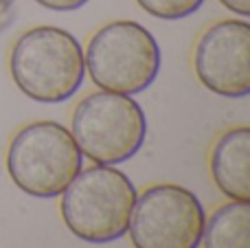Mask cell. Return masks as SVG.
I'll return each instance as SVG.
<instances>
[{
  "instance_id": "6da1fadb",
  "label": "cell",
  "mask_w": 250,
  "mask_h": 248,
  "mask_svg": "<svg viewBox=\"0 0 250 248\" xmlns=\"http://www.w3.org/2000/svg\"><path fill=\"white\" fill-rule=\"evenodd\" d=\"M136 196L127 174L114 165H92L62 191V220L82 242L110 244L127 233Z\"/></svg>"
},
{
  "instance_id": "7a4b0ae2",
  "label": "cell",
  "mask_w": 250,
  "mask_h": 248,
  "mask_svg": "<svg viewBox=\"0 0 250 248\" xmlns=\"http://www.w3.org/2000/svg\"><path fill=\"white\" fill-rule=\"evenodd\" d=\"M9 70L29 99L62 103L82 88L86 75L83 48L73 33L60 26H35L16 40Z\"/></svg>"
},
{
  "instance_id": "3957f363",
  "label": "cell",
  "mask_w": 250,
  "mask_h": 248,
  "mask_svg": "<svg viewBox=\"0 0 250 248\" xmlns=\"http://www.w3.org/2000/svg\"><path fill=\"white\" fill-rule=\"evenodd\" d=\"M83 156L70 130L55 121L24 125L9 143L7 171L26 196L57 198L82 171Z\"/></svg>"
},
{
  "instance_id": "277c9868",
  "label": "cell",
  "mask_w": 250,
  "mask_h": 248,
  "mask_svg": "<svg viewBox=\"0 0 250 248\" xmlns=\"http://www.w3.org/2000/svg\"><path fill=\"white\" fill-rule=\"evenodd\" d=\"M83 64L92 83L101 90L138 95L158 77L160 46L143 24L117 20L101 26L90 38Z\"/></svg>"
},
{
  "instance_id": "5b68a950",
  "label": "cell",
  "mask_w": 250,
  "mask_h": 248,
  "mask_svg": "<svg viewBox=\"0 0 250 248\" xmlns=\"http://www.w3.org/2000/svg\"><path fill=\"white\" fill-rule=\"evenodd\" d=\"M70 134L82 156L95 165H121L141 152L147 119L132 95L99 90L79 101Z\"/></svg>"
},
{
  "instance_id": "8992f818",
  "label": "cell",
  "mask_w": 250,
  "mask_h": 248,
  "mask_svg": "<svg viewBox=\"0 0 250 248\" xmlns=\"http://www.w3.org/2000/svg\"><path fill=\"white\" fill-rule=\"evenodd\" d=\"M207 213L193 191L180 185H154L136 196L129 220L134 248H198Z\"/></svg>"
},
{
  "instance_id": "52a82bcc",
  "label": "cell",
  "mask_w": 250,
  "mask_h": 248,
  "mask_svg": "<svg viewBox=\"0 0 250 248\" xmlns=\"http://www.w3.org/2000/svg\"><path fill=\"white\" fill-rule=\"evenodd\" d=\"M195 75L220 97L242 99L250 92V24L222 20L208 26L193 53Z\"/></svg>"
},
{
  "instance_id": "ba28073f",
  "label": "cell",
  "mask_w": 250,
  "mask_h": 248,
  "mask_svg": "<svg viewBox=\"0 0 250 248\" xmlns=\"http://www.w3.org/2000/svg\"><path fill=\"white\" fill-rule=\"evenodd\" d=\"M250 127H233L211 152V176L230 200L250 202Z\"/></svg>"
},
{
  "instance_id": "9c48e42d",
  "label": "cell",
  "mask_w": 250,
  "mask_h": 248,
  "mask_svg": "<svg viewBox=\"0 0 250 248\" xmlns=\"http://www.w3.org/2000/svg\"><path fill=\"white\" fill-rule=\"evenodd\" d=\"M204 248H250V202L230 200L204 222Z\"/></svg>"
},
{
  "instance_id": "30bf717a",
  "label": "cell",
  "mask_w": 250,
  "mask_h": 248,
  "mask_svg": "<svg viewBox=\"0 0 250 248\" xmlns=\"http://www.w3.org/2000/svg\"><path fill=\"white\" fill-rule=\"evenodd\" d=\"M138 7L160 20H182L202 7L204 0H136Z\"/></svg>"
},
{
  "instance_id": "8fae6325",
  "label": "cell",
  "mask_w": 250,
  "mask_h": 248,
  "mask_svg": "<svg viewBox=\"0 0 250 248\" xmlns=\"http://www.w3.org/2000/svg\"><path fill=\"white\" fill-rule=\"evenodd\" d=\"M35 2L51 11H75V9L83 7L88 0H35Z\"/></svg>"
},
{
  "instance_id": "7c38bea8",
  "label": "cell",
  "mask_w": 250,
  "mask_h": 248,
  "mask_svg": "<svg viewBox=\"0 0 250 248\" xmlns=\"http://www.w3.org/2000/svg\"><path fill=\"white\" fill-rule=\"evenodd\" d=\"M16 4L18 0H0V33L7 31L16 20Z\"/></svg>"
},
{
  "instance_id": "4fadbf2b",
  "label": "cell",
  "mask_w": 250,
  "mask_h": 248,
  "mask_svg": "<svg viewBox=\"0 0 250 248\" xmlns=\"http://www.w3.org/2000/svg\"><path fill=\"white\" fill-rule=\"evenodd\" d=\"M220 2L224 4L229 11L237 13V16H242V18L250 16V0H220Z\"/></svg>"
}]
</instances>
